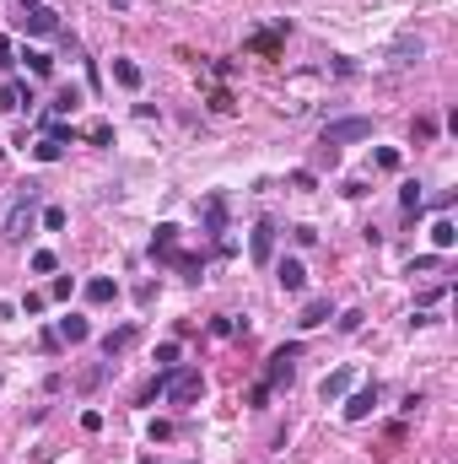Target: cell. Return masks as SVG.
<instances>
[{"label": "cell", "instance_id": "6da1fadb", "mask_svg": "<svg viewBox=\"0 0 458 464\" xmlns=\"http://www.w3.org/2000/svg\"><path fill=\"white\" fill-rule=\"evenodd\" d=\"M162 394H168L173 405H194L205 394V373H200V367H168V373H162Z\"/></svg>", "mask_w": 458, "mask_h": 464}, {"label": "cell", "instance_id": "7a4b0ae2", "mask_svg": "<svg viewBox=\"0 0 458 464\" xmlns=\"http://www.w3.org/2000/svg\"><path fill=\"white\" fill-rule=\"evenodd\" d=\"M372 135V119H335L324 124V146H350V141H367Z\"/></svg>", "mask_w": 458, "mask_h": 464}, {"label": "cell", "instance_id": "3957f363", "mask_svg": "<svg viewBox=\"0 0 458 464\" xmlns=\"http://www.w3.org/2000/svg\"><path fill=\"white\" fill-rule=\"evenodd\" d=\"M302 356V346H280L275 356H270V373H265V383L275 389V383H291V362Z\"/></svg>", "mask_w": 458, "mask_h": 464}, {"label": "cell", "instance_id": "277c9868", "mask_svg": "<svg viewBox=\"0 0 458 464\" xmlns=\"http://www.w3.org/2000/svg\"><path fill=\"white\" fill-rule=\"evenodd\" d=\"M248 254H253V265H270V254H275V227L270 221H259L248 232Z\"/></svg>", "mask_w": 458, "mask_h": 464}, {"label": "cell", "instance_id": "5b68a950", "mask_svg": "<svg viewBox=\"0 0 458 464\" xmlns=\"http://www.w3.org/2000/svg\"><path fill=\"white\" fill-rule=\"evenodd\" d=\"M60 27V11H49V6H27L22 11V33H54Z\"/></svg>", "mask_w": 458, "mask_h": 464}, {"label": "cell", "instance_id": "8992f818", "mask_svg": "<svg viewBox=\"0 0 458 464\" xmlns=\"http://www.w3.org/2000/svg\"><path fill=\"white\" fill-rule=\"evenodd\" d=\"M388 60H394L399 71H404V65H421L426 60V44H421V38H399L394 49H388Z\"/></svg>", "mask_w": 458, "mask_h": 464}, {"label": "cell", "instance_id": "52a82bcc", "mask_svg": "<svg viewBox=\"0 0 458 464\" xmlns=\"http://www.w3.org/2000/svg\"><path fill=\"white\" fill-rule=\"evenodd\" d=\"M275 281H280V292H302V286H307L302 259H280V265H275Z\"/></svg>", "mask_w": 458, "mask_h": 464}, {"label": "cell", "instance_id": "ba28073f", "mask_svg": "<svg viewBox=\"0 0 458 464\" xmlns=\"http://www.w3.org/2000/svg\"><path fill=\"white\" fill-rule=\"evenodd\" d=\"M280 33H291V22H275L270 33H253V38H248V49H253V54H270V60H275V54H280Z\"/></svg>", "mask_w": 458, "mask_h": 464}, {"label": "cell", "instance_id": "9c48e42d", "mask_svg": "<svg viewBox=\"0 0 458 464\" xmlns=\"http://www.w3.org/2000/svg\"><path fill=\"white\" fill-rule=\"evenodd\" d=\"M329 318H335V303H329V297H313V303L302 308V330H318V324H329Z\"/></svg>", "mask_w": 458, "mask_h": 464}, {"label": "cell", "instance_id": "30bf717a", "mask_svg": "<svg viewBox=\"0 0 458 464\" xmlns=\"http://www.w3.org/2000/svg\"><path fill=\"white\" fill-rule=\"evenodd\" d=\"M372 405H377V389H356L345 400V421H367L372 415Z\"/></svg>", "mask_w": 458, "mask_h": 464}, {"label": "cell", "instance_id": "8fae6325", "mask_svg": "<svg viewBox=\"0 0 458 464\" xmlns=\"http://www.w3.org/2000/svg\"><path fill=\"white\" fill-rule=\"evenodd\" d=\"M54 335H60V341H71V346H81L86 335H92V324H86L81 313H71V318H60V330H54Z\"/></svg>", "mask_w": 458, "mask_h": 464}, {"label": "cell", "instance_id": "7c38bea8", "mask_svg": "<svg viewBox=\"0 0 458 464\" xmlns=\"http://www.w3.org/2000/svg\"><path fill=\"white\" fill-rule=\"evenodd\" d=\"M119 297V281H108V276H92L86 281V303H113Z\"/></svg>", "mask_w": 458, "mask_h": 464}, {"label": "cell", "instance_id": "4fadbf2b", "mask_svg": "<svg viewBox=\"0 0 458 464\" xmlns=\"http://www.w3.org/2000/svg\"><path fill=\"white\" fill-rule=\"evenodd\" d=\"M453 243H458V227H453L447 216H437V221H432V248H442V254H447Z\"/></svg>", "mask_w": 458, "mask_h": 464}, {"label": "cell", "instance_id": "5bb4252c", "mask_svg": "<svg viewBox=\"0 0 458 464\" xmlns=\"http://www.w3.org/2000/svg\"><path fill=\"white\" fill-rule=\"evenodd\" d=\"M22 103H27V86H22V81H6V86H0V114H16Z\"/></svg>", "mask_w": 458, "mask_h": 464}, {"label": "cell", "instance_id": "9a60e30c", "mask_svg": "<svg viewBox=\"0 0 458 464\" xmlns=\"http://www.w3.org/2000/svg\"><path fill=\"white\" fill-rule=\"evenodd\" d=\"M173 243H178V227H173V221H162V227H157V238H151V254L173 259Z\"/></svg>", "mask_w": 458, "mask_h": 464}, {"label": "cell", "instance_id": "2e32d148", "mask_svg": "<svg viewBox=\"0 0 458 464\" xmlns=\"http://www.w3.org/2000/svg\"><path fill=\"white\" fill-rule=\"evenodd\" d=\"M113 81H119V86H130V92H135V86H141L146 76H141V65H135V60H113Z\"/></svg>", "mask_w": 458, "mask_h": 464}, {"label": "cell", "instance_id": "e0dca14e", "mask_svg": "<svg viewBox=\"0 0 458 464\" xmlns=\"http://www.w3.org/2000/svg\"><path fill=\"white\" fill-rule=\"evenodd\" d=\"M345 389H350V367H340V373H329V378H324V389H318V394H324V400H340Z\"/></svg>", "mask_w": 458, "mask_h": 464}, {"label": "cell", "instance_id": "ac0fdd59", "mask_svg": "<svg viewBox=\"0 0 458 464\" xmlns=\"http://www.w3.org/2000/svg\"><path fill=\"white\" fill-rule=\"evenodd\" d=\"M60 151H65V141H54V135H44V141L33 146V157H38V162H60Z\"/></svg>", "mask_w": 458, "mask_h": 464}, {"label": "cell", "instance_id": "d6986e66", "mask_svg": "<svg viewBox=\"0 0 458 464\" xmlns=\"http://www.w3.org/2000/svg\"><path fill=\"white\" fill-rule=\"evenodd\" d=\"M205 227H210V232L227 227V200H205Z\"/></svg>", "mask_w": 458, "mask_h": 464}, {"label": "cell", "instance_id": "ffe728a7", "mask_svg": "<svg viewBox=\"0 0 458 464\" xmlns=\"http://www.w3.org/2000/svg\"><path fill=\"white\" fill-rule=\"evenodd\" d=\"M22 60H27V71H33V76H49V71H54V60H49L44 49H22Z\"/></svg>", "mask_w": 458, "mask_h": 464}, {"label": "cell", "instance_id": "44dd1931", "mask_svg": "<svg viewBox=\"0 0 458 464\" xmlns=\"http://www.w3.org/2000/svg\"><path fill=\"white\" fill-rule=\"evenodd\" d=\"M399 206H404V216H415V211L426 206V195H421V183H404V195H399Z\"/></svg>", "mask_w": 458, "mask_h": 464}, {"label": "cell", "instance_id": "7402d4cb", "mask_svg": "<svg viewBox=\"0 0 458 464\" xmlns=\"http://www.w3.org/2000/svg\"><path fill=\"white\" fill-rule=\"evenodd\" d=\"M130 341H135V330H130V324H124V330H113V335H103V351H108V356H113V351H124V346H130Z\"/></svg>", "mask_w": 458, "mask_h": 464}, {"label": "cell", "instance_id": "603a6c76", "mask_svg": "<svg viewBox=\"0 0 458 464\" xmlns=\"http://www.w3.org/2000/svg\"><path fill=\"white\" fill-rule=\"evenodd\" d=\"M71 292H76V281H71V276H54V281H49V297H54V303H65Z\"/></svg>", "mask_w": 458, "mask_h": 464}, {"label": "cell", "instance_id": "cb8c5ba5", "mask_svg": "<svg viewBox=\"0 0 458 464\" xmlns=\"http://www.w3.org/2000/svg\"><path fill=\"white\" fill-rule=\"evenodd\" d=\"M33 270H38V276H54V270H60V259L49 254V248H38V254H33Z\"/></svg>", "mask_w": 458, "mask_h": 464}, {"label": "cell", "instance_id": "d4e9b609", "mask_svg": "<svg viewBox=\"0 0 458 464\" xmlns=\"http://www.w3.org/2000/svg\"><path fill=\"white\" fill-rule=\"evenodd\" d=\"M210 109H216V114H232L238 103H232V92H227V86H216V92H210Z\"/></svg>", "mask_w": 458, "mask_h": 464}, {"label": "cell", "instance_id": "484cf974", "mask_svg": "<svg viewBox=\"0 0 458 464\" xmlns=\"http://www.w3.org/2000/svg\"><path fill=\"white\" fill-rule=\"evenodd\" d=\"M44 308H49V292H27L22 297V313H44Z\"/></svg>", "mask_w": 458, "mask_h": 464}, {"label": "cell", "instance_id": "4316f807", "mask_svg": "<svg viewBox=\"0 0 458 464\" xmlns=\"http://www.w3.org/2000/svg\"><path fill=\"white\" fill-rule=\"evenodd\" d=\"M157 362H162V373H168L173 362H178V341H168V346H157Z\"/></svg>", "mask_w": 458, "mask_h": 464}, {"label": "cell", "instance_id": "83f0119b", "mask_svg": "<svg viewBox=\"0 0 458 464\" xmlns=\"http://www.w3.org/2000/svg\"><path fill=\"white\" fill-rule=\"evenodd\" d=\"M76 103H81V92H76V86H71V92H60V98H54V114H71Z\"/></svg>", "mask_w": 458, "mask_h": 464}, {"label": "cell", "instance_id": "f1b7e54d", "mask_svg": "<svg viewBox=\"0 0 458 464\" xmlns=\"http://www.w3.org/2000/svg\"><path fill=\"white\" fill-rule=\"evenodd\" d=\"M86 141H92V146H108L113 130H108V124H92V130H86Z\"/></svg>", "mask_w": 458, "mask_h": 464}, {"label": "cell", "instance_id": "f546056e", "mask_svg": "<svg viewBox=\"0 0 458 464\" xmlns=\"http://www.w3.org/2000/svg\"><path fill=\"white\" fill-rule=\"evenodd\" d=\"M44 227H49V232H60V227H65V211H60V206H49V211H44Z\"/></svg>", "mask_w": 458, "mask_h": 464}]
</instances>
